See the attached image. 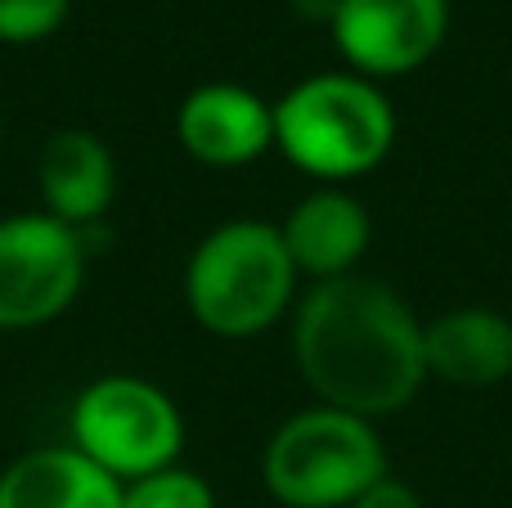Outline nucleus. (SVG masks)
<instances>
[{
    "mask_svg": "<svg viewBox=\"0 0 512 508\" xmlns=\"http://www.w3.org/2000/svg\"><path fill=\"white\" fill-rule=\"evenodd\" d=\"M297 288V266L279 225L225 221L194 248L185 266V302L216 338H256L283 320Z\"/></svg>",
    "mask_w": 512,
    "mask_h": 508,
    "instance_id": "7ed1b4c3",
    "label": "nucleus"
},
{
    "mask_svg": "<svg viewBox=\"0 0 512 508\" xmlns=\"http://www.w3.org/2000/svg\"><path fill=\"white\" fill-rule=\"evenodd\" d=\"M36 180H41V198L50 207V216L72 225V230L99 221L117 198L113 153L95 131H81V126L54 131L45 140L41 162H36Z\"/></svg>",
    "mask_w": 512,
    "mask_h": 508,
    "instance_id": "9d476101",
    "label": "nucleus"
},
{
    "mask_svg": "<svg viewBox=\"0 0 512 508\" xmlns=\"http://www.w3.org/2000/svg\"><path fill=\"white\" fill-rule=\"evenodd\" d=\"M396 144V113L369 77L319 72L274 104V149L319 180L373 171Z\"/></svg>",
    "mask_w": 512,
    "mask_h": 508,
    "instance_id": "f03ea898",
    "label": "nucleus"
},
{
    "mask_svg": "<svg viewBox=\"0 0 512 508\" xmlns=\"http://www.w3.org/2000/svg\"><path fill=\"white\" fill-rule=\"evenodd\" d=\"M122 508H216V491L189 468H162L122 486Z\"/></svg>",
    "mask_w": 512,
    "mask_h": 508,
    "instance_id": "ddd939ff",
    "label": "nucleus"
},
{
    "mask_svg": "<svg viewBox=\"0 0 512 508\" xmlns=\"http://www.w3.org/2000/svg\"><path fill=\"white\" fill-rule=\"evenodd\" d=\"M72 446L126 486L176 464L185 450V419L162 387L113 374L77 396Z\"/></svg>",
    "mask_w": 512,
    "mask_h": 508,
    "instance_id": "39448f33",
    "label": "nucleus"
},
{
    "mask_svg": "<svg viewBox=\"0 0 512 508\" xmlns=\"http://www.w3.org/2000/svg\"><path fill=\"white\" fill-rule=\"evenodd\" d=\"M369 234V207L333 185L306 194L279 225V239L288 248L297 275H315L319 284L355 275V261L369 248Z\"/></svg>",
    "mask_w": 512,
    "mask_h": 508,
    "instance_id": "1a4fd4ad",
    "label": "nucleus"
},
{
    "mask_svg": "<svg viewBox=\"0 0 512 508\" xmlns=\"http://www.w3.org/2000/svg\"><path fill=\"white\" fill-rule=\"evenodd\" d=\"M427 374L454 387H490L512 374V320L490 306H459L423 324Z\"/></svg>",
    "mask_w": 512,
    "mask_h": 508,
    "instance_id": "9b49d317",
    "label": "nucleus"
},
{
    "mask_svg": "<svg viewBox=\"0 0 512 508\" xmlns=\"http://www.w3.org/2000/svg\"><path fill=\"white\" fill-rule=\"evenodd\" d=\"M176 140L203 167H248L274 149V104L234 81H207L180 99Z\"/></svg>",
    "mask_w": 512,
    "mask_h": 508,
    "instance_id": "6e6552de",
    "label": "nucleus"
},
{
    "mask_svg": "<svg viewBox=\"0 0 512 508\" xmlns=\"http://www.w3.org/2000/svg\"><path fill=\"white\" fill-rule=\"evenodd\" d=\"M292 9H297L306 23H333L337 0H292Z\"/></svg>",
    "mask_w": 512,
    "mask_h": 508,
    "instance_id": "dca6fc26",
    "label": "nucleus"
},
{
    "mask_svg": "<svg viewBox=\"0 0 512 508\" xmlns=\"http://www.w3.org/2000/svg\"><path fill=\"white\" fill-rule=\"evenodd\" d=\"M351 508H423V500L414 495V486L396 482V477H382V482L369 486Z\"/></svg>",
    "mask_w": 512,
    "mask_h": 508,
    "instance_id": "2eb2a0df",
    "label": "nucleus"
},
{
    "mask_svg": "<svg viewBox=\"0 0 512 508\" xmlns=\"http://www.w3.org/2000/svg\"><path fill=\"white\" fill-rule=\"evenodd\" d=\"M0 508H122V482L77 446H45L0 473Z\"/></svg>",
    "mask_w": 512,
    "mask_h": 508,
    "instance_id": "f8f14e48",
    "label": "nucleus"
},
{
    "mask_svg": "<svg viewBox=\"0 0 512 508\" xmlns=\"http://www.w3.org/2000/svg\"><path fill=\"white\" fill-rule=\"evenodd\" d=\"M86 248L54 216L0 221V329L23 333L59 320L81 293Z\"/></svg>",
    "mask_w": 512,
    "mask_h": 508,
    "instance_id": "423d86ee",
    "label": "nucleus"
},
{
    "mask_svg": "<svg viewBox=\"0 0 512 508\" xmlns=\"http://www.w3.org/2000/svg\"><path fill=\"white\" fill-rule=\"evenodd\" d=\"M387 477V450L360 414L315 405L265 446V486L283 508H351Z\"/></svg>",
    "mask_w": 512,
    "mask_h": 508,
    "instance_id": "20e7f679",
    "label": "nucleus"
},
{
    "mask_svg": "<svg viewBox=\"0 0 512 508\" xmlns=\"http://www.w3.org/2000/svg\"><path fill=\"white\" fill-rule=\"evenodd\" d=\"M72 0H0V41L36 45L68 23Z\"/></svg>",
    "mask_w": 512,
    "mask_h": 508,
    "instance_id": "4468645a",
    "label": "nucleus"
},
{
    "mask_svg": "<svg viewBox=\"0 0 512 508\" xmlns=\"http://www.w3.org/2000/svg\"><path fill=\"white\" fill-rule=\"evenodd\" d=\"M292 351L319 401L369 423L405 410L427 378L418 315L400 293L364 275L324 279L301 297Z\"/></svg>",
    "mask_w": 512,
    "mask_h": 508,
    "instance_id": "f257e3e1",
    "label": "nucleus"
},
{
    "mask_svg": "<svg viewBox=\"0 0 512 508\" xmlns=\"http://www.w3.org/2000/svg\"><path fill=\"white\" fill-rule=\"evenodd\" d=\"M328 32L355 77H405L445 45L450 0H337Z\"/></svg>",
    "mask_w": 512,
    "mask_h": 508,
    "instance_id": "0eeeda50",
    "label": "nucleus"
}]
</instances>
